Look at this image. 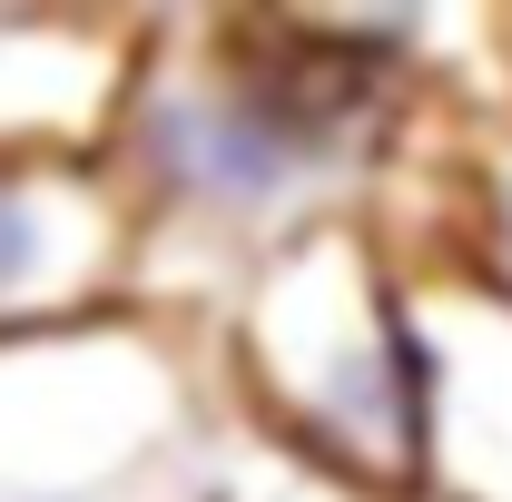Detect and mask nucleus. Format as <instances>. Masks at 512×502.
I'll list each match as a JSON object with an SVG mask.
<instances>
[{
    "label": "nucleus",
    "instance_id": "4",
    "mask_svg": "<svg viewBox=\"0 0 512 502\" xmlns=\"http://www.w3.org/2000/svg\"><path fill=\"white\" fill-rule=\"evenodd\" d=\"M119 207L79 158H0V335L79 325L109 286Z\"/></svg>",
    "mask_w": 512,
    "mask_h": 502
},
{
    "label": "nucleus",
    "instance_id": "3",
    "mask_svg": "<svg viewBox=\"0 0 512 502\" xmlns=\"http://www.w3.org/2000/svg\"><path fill=\"white\" fill-rule=\"evenodd\" d=\"M414 335V463L453 502H512V296H424Z\"/></svg>",
    "mask_w": 512,
    "mask_h": 502
},
{
    "label": "nucleus",
    "instance_id": "2",
    "mask_svg": "<svg viewBox=\"0 0 512 502\" xmlns=\"http://www.w3.org/2000/svg\"><path fill=\"white\" fill-rule=\"evenodd\" d=\"M178 434V375L128 325H20L0 335V502H69L119 483Z\"/></svg>",
    "mask_w": 512,
    "mask_h": 502
},
{
    "label": "nucleus",
    "instance_id": "1",
    "mask_svg": "<svg viewBox=\"0 0 512 502\" xmlns=\"http://www.w3.org/2000/svg\"><path fill=\"white\" fill-rule=\"evenodd\" d=\"M247 384L266 414L345 483L414 473V335L384 296L365 237L306 227L256 266L247 296Z\"/></svg>",
    "mask_w": 512,
    "mask_h": 502
},
{
    "label": "nucleus",
    "instance_id": "5",
    "mask_svg": "<svg viewBox=\"0 0 512 502\" xmlns=\"http://www.w3.org/2000/svg\"><path fill=\"white\" fill-rule=\"evenodd\" d=\"M483 266L503 276V296H512V158L483 178Z\"/></svg>",
    "mask_w": 512,
    "mask_h": 502
}]
</instances>
